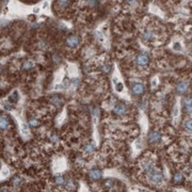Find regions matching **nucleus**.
<instances>
[{
    "label": "nucleus",
    "mask_w": 192,
    "mask_h": 192,
    "mask_svg": "<svg viewBox=\"0 0 192 192\" xmlns=\"http://www.w3.org/2000/svg\"><path fill=\"white\" fill-rule=\"evenodd\" d=\"M4 106H6V107H4V108H6V109H7V110H11V106H10V105H9V104H7V103H4Z\"/></svg>",
    "instance_id": "nucleus-29"
},
{
    "label": "nucleus",
    "mask_w": 192,
    "mask_h": 192,
    "mask_svg": "<svg viewBox=\"0 0 192 192\" xmlns=\"http://www.w3.org/2000/svg\"><path fill=\"white\" fill-rule=\"evenodd\" d=\"M113 112L117 114V115H123L126 112V106L124 104H118V105H115V107L113 109Z\"/></svg>",
    "instance_id": "nucleus-8"
},
{
    "label": "nucleus",
    "mask_w": 192,
    "mask_h": 192,
    "mask_svg": "<svg viewBox=\"0 0 192 192\" xmlns=\"http://www.w3.org/2000/svg\"><path fill=\"white\" fill-rule=\"evenodd\" d=\"M174 48H175L176 50H180V49H181V48H180V45H179L178 43H176V44L174 45Z\"/></svg>",
    "instance_id": "nucleus-26"
},
{
    "label": "nucleus",
    "mask_w": 192,
    "mask_h": 192,
    "mask_svg": "<svg viewBox=\"0 0 192 192\" xmlns=\"http://www.w3.org/2000/svg\"><path fill=\"white\" fill-rule=\"evenodd\" d=\"M78 44H79V38L77 37V36L72 35V36L67 37V40H66V45H67L68 47L74 48V47H76Z\"/></svg>",
    "instance_id": "nucleus-7"
},
{
    "label": "nucleus",
    "mask_w": 192,
    "mask_h": 192,
    "mask_svg": "<svg viewBox=\"0 0 192 192\" xmlns=\"http://www.w3.org/2000/svg\"><path fill=\"white\" fill-rule=\"evenodd\" d=\"M54 183H55L57 185H59V186H62V185H66L67 180H66L63 176L58 175V176H55V177H54Z\"/></svg>",
    "instance_id": "nucleus-13"
},
{
    "label": "nucleus",
    "mask_w": 192,
    "mask_h": 192,
    "mask_svg": "<svg viewBox=\"0 0 192 192\" xmlns=\"http://www.w3.org/2000/svg\"><path fill=\"white\" fill-rule=\"evenodd\" d=\"M103 70H104L105 73H108V72L110 70V65H109V64H105V65L103 66Z\"/></svg>",
    "instance_id": "nucleus-24"
},
{
    "label": "nucleus",
    "mask_w": 192,
    "mask_h": 192,
    "mask_svg": "<svg viewBox=\"0 0 192 192\" xmlns=\"http://www.w3.org/2000/svg\"><path fill=\"white\" fill-rule=\"evenodd\" d=\"M147 176H148V179L154 184H159L163 179V174L161 173V171H159L156 168H154L153 170L147 172Z\"/></svg>",
    "instance_id": "nucleus-1"
},
{
    "label": "nucleus",
    "mask_w": 192,
    "mask_h": 192,
    "mask_svg": "<svg viewBox=\"0 0 192 192\" xmlns=\"http://www.w3.org/2000/svg\"><path fill=\"white\" fill-rule=\"evenodd\" d=\"M156 81H157L156 79H155V80H154V81H153V85H154V87H155V85H156Z\"/></svg>",
    "instance_id": "nucleus-32"
},
{
    "label": "nucleus",
    "mask_w": 192,
    "mask_h": 192,
    "mask_svg": "<svg viewBox=\"0 0 192 192\" xmlns=\"http://www.w3.org/2000/svg\"><path fill=\"white\" fill-rule=\"evenodd\" d=\"M185 128L188 131H192V119H189L185 122Z\"/></svg>",
    "instance_id": "nucleus-15"
},
{
    "label": "nucleus",
    "mask_w": 192,
    "mask_h": 192,
    "mask_svg": "<svg viewBox=\"0 0 192 192\" xmlns=\"http://www.w3.org/2000/svg\"><path fill=\"white\" fill-rule=\"evenodd\" d=\"M1 192H9L7 189H1Z\"/></svg>",
    "instance_id": "nucleus-33"
},
{
    "label": "nucleus",
    "mask_w": 192,
    "mask_h": 192,
    "mask_svg": "<svg viewBox=\"0 0 192 192\" xmlns=\"http://www.w3.org/2000/svg\"><path fill=\"white\" fill-rule=\"evenodd\" d=\"M8 174H9V170L8 169H2V175L7 176Z\"/></svg>",
    "instance_id": "nucleus-25"
},
{
    "label": "nucleus",
    "mask_w": 192,
    "mask_h": 192,
    "mask_svg": "<svg viewBox=\"0 0 192 192\" xmlns=\"http://www.w3.org/2000/svg\"><path fill=\"white\" fill-rule=\"evenodd\" d=\"M29 124L31 127H37L38 126V121L36 119H30L29 120Z\"/></svg>",
    "instance_id": "nucleus-19"
},
{
    "label": "nucleus",
    "mask_w": 192,
    "mask_h": 192,
    "mask_svg": "<svg viewBox=\"0 0 192 192\" xmlns=\"http://www.w3.org/2000/svg\"><path fill=\"white\" fill-rule=\"evenodd\" d=\"M177 113H178V110H177V108H175V110H174V115H175V117L177 115Z\"/></svg>",
    "instance_id": "nucleus-30"
},
{
    "label": "nucleus",
    "mask_w": 192,
    "mask_h": 192,
    "mask_svg": "<svg viewBox=\"0 0 192 192\" xmlns=\"http://www.w3.org/2000/svg\"><path fill=\"white\" fill-rule=\"evenodd\" d=\"M32 67H33V62L30 61V60L26 61V62L23 64V68H24V69H30V68H32Z\"/></svg>",
    "instance_id": "nucleus-16"
},
{
    "label": "nucleus",
    "mask_w": 192,
    "mask_h": 192,
    "mask_svg": "<svg viewBox=\"0 0 192 192\" xmlns=\"http://www.w3.org/2000/svg\"><path fill=\"white\" fill-rule=\"evenodd\" d=\"M148 141L150 143H158L161 140V134L158 131H150L148 133Z\"/></svg>",
    "instance_id": "nucleus-3"
},
{
    "label": "nucleus",
    "mask_w": 192,
    "mask_h": 192,
    "mask_svg": "<svg viewBox=\"0 0 192 192\" xmlns=\"http://www.w3.org/2000/svg\"><path fill=\"white\" fill-rule=\"evenodd\" d=\"M154 168V163L153 162H150V161H144V162H142V169L147 173V172H149L150 170H153Z\"/></svg>",
    "instance_id": "nucleus-12"
},
{
    "label": "nucleus",
    "mask_w": 192,
    "mask_h": 192,
    "mask_svg": "<svg viewBox=\"0 0 192 192\" xmlns=\"http://www.w3.org/2000/svg\"><path fill=\"white\" fill-rule=\"evenodd\" d=\"M117 89H118V91H122V89H123V85H122L121 83H119V84L117 85Z\"/></svg>",
    "instance_id": "nucleus-28"
},
{
    "label": "nucleus",
    "mask_w": 192,
    "mask_h": 192,
    "mask_svg": "<svg viewBox=\"0 0 192 192\" xmlns=\"http://www.w3.org/2000/svg\"><path fill=\"white\" fill-rule=\"evenodd\" d=\"M84 149H85V151H87L88 154H93L94 150H95V147H94L93 144H87L85 147H84Z\"/></svg>",
    "instance_id": "nucleus-14"
},
{
    "label": "nucleus",
    "mask_w": 192,
    "mask_h": 192,
    "mask_svg": "<svg viewBox=\"0 0 192 192\" xmlns=\"http://www.w3.org/2000/svg\"><path fill=\"white\" fill-rule=\"evenodd\" d=\"M188 82H179L177 85H176V92L178 94H184L187 92L188 90Z\"/></svg>",
    "instance_id": "nucleus-9"
},
{
    "label": "nucleus",
    "mask_w": 192,
    "mask_h": 192,
    "mask_svg": "<svg viewBox=\"0 0 192 192\" xmlns=\"http://www.w3.org/2000/svg\"><path fill=\"white\" fill-rule=\"evenodd\" d=\"M89 176H90V178H91V179H93V180H98V179H100V178H102L103 173H102V171H100V170L93 169V170H91V171H90Z\"/></svg>",
    "instance_id": "nucleus-6"
},
{
    "label": "nucleus",
    "mask_w": 192,
    "mask_h": 192,
    "mask_svg": "<svg viewBox=\"0 0 192 192\" xmlns=\"http://www.w3.org/2000/svg\"><path fill=\"white\" fill-rule=\"evenodd\" d=\"M51 103H52L55 107H58V106L61 105V100H60L59 97H52V98H51Z\"/></svg>",
    "instance_id": "nucleus-18"
},
{
    "label": "nucleus",
    "mask_w": 192,
    "mask_h": 192,
    "mask_svg": "<svg viewBox=\"0 0 192 192\" xmlns=\"http://www.w3.org/2000/svg\"><path fill=\"white\" fill-rule=\"evenodd\" d=\"M113 179H107L106 181H105V186L107 187V188H110V187H112L113 186Z\"/></svg>",
    "instance_id": "nucleus-22"
},
{
    "label": "nucleus",
    "mask_w": 192,
    "mask_h": 192,
    "mask_svg": "<svg viewBox=\"0 0 192 192\" xmlns=\"http://www.w3.org/2000/svg\"><path fill=\"white\" fill-rule=\"evenodd\" d=\"M181 104H183V108H184L185 112H187V113L192 112V98H190V97L183 98Z\"/></svg>",
    "instance_id": "nucleus-5"
},
{
    "label": "nucleus",
    "mask_w": 192,
    "mask_h": 192,
    "mask_svg": "<svg viewBox=\"0 0 192 192\" xmlns=\"http://www.w3.org/2000/svg\"><path fill=\"white\" fill-rule=\"evenodd\" d=\"M184 180V175L181 174V173H175L174 176H173V181H174V184L178 185V184H181Z\"/></svg>",
    "instance_id": "nucleus-11"
},
{
    "label": "nucleus",
    "mask_w": 192,
    "mask_h": 192,
    "mask_svg": "<svg viewBox=\"0 0 192 192\" xmlns=\"http://www.w3.org/2000/svg\"><path fill=\"white\" fill-rule=\"evenodd\" d=\"M143 37H144V40H151V38L154 37V33L151 32V31H146L145 33H144V35H143Z\"/></svg>",
    "instance_id": "nucleus-17"
},
{
    "label": "nucleus",
    "mask_w": 192,
    "mask_h": 192,
    "mask_svg": "<svg viewBox=\"0 0 192 192\" xmlns=\"http://www.w3.org/2000/svg\"><path fill=\"white\" fill-rule=\"evenodd\" d=\"M140 192H147V191H145V190H140Z\"/></svg>",
    "instance_id": "nucleus-34"
},
{
    "label": "nucleus",
    "mask_w": 192,
    "mask_h": 192,
    "mask_svg": "<svg viewBox=\"0 0 192 192\" xmlns=\"http://www.w3.org/2000/svg\"><path fill=\"white\" fill-rule=\"evenodd\" d=\"M12 183L15 185V186H17V185H19L22 183V178L19 177V176H15L13 179H12Z\"/></svg>",
    "instance_id": "nucleus-20"
},
{
    "label": "nucleus",
    "mask_w": 192,
    "mask_h": 192,
    "mask_svg": "<svg viewBox=\"0 0 192 192\" xmlns=\"http://www.w3.org/2000/svg\"><path fill=\"white\" fill-rule=\"evenodd\" d=\"M58 3H59V4H60V7H62V8H66V7L68 6L69 1H59Z\"/></svg>",
    "instance_id": "nucleus-23"
},
{
    "label": "nucleus",
    "mask_w": 192,
    "mask_h": 192,
    "mask_svg": "<svg viewBox=\"0 0 192 192\" xmlns=\"http://www.w3.org/2000/svg\"><path fill=\"white\" fill-rule=\"evenodd\" d=\"M65 187L67 188V189H69V190H72L73 189V187H74V181L72 180V179H69V180H67V183H66V185H65Z\"/></svg>",
    "instance_id": "nucleus-21"
},
{
    "label": "nucleus",
    "mask_w": 192,
    "mask_h": 192,
    "mask_svg": "<svg viewBox=\"0 0 192 192\" xmlns=\"http://www.w3.org/2000/svg\"><path fill=\"white\" fill-rule=\"evenodd\" d=\"M23 129H24V133L27 134V133H28V128H27L26 125H23Z\"/></svg>",
    "instance_id": "nucleus-27"
},
{
    "label": "nucleus",
    "mask_w": 192,
    "mask_h": 192,
    "mask_svg": "<svg viewBox=\"0 0 192 192\" xmlns=\"http://www.w3.org/2000/svg\"><path fill=\"white\" fill-rule=\"evenodd\" d=\"M136 63L139 66H146L147 63H148V57H147V54L141 53V54L137 55V58H136Z\"/></svg>",
    "instance_id": "nucleus-4"
},
{
    "label": "nucleus",
    "mask_w": 192,
    "mask_h": 192,
    "mask_svg": "<svg viewBox=\"0 0 192 192\" xmlns=\"http://www.w3.org/2000/svg\"><path fill=\"white\" fill-rule=\"evenodd\" d=\"M38 11H40V9H38V8H35V9L33 10V12H34V13H36V12H38Z\"/></svg>",
    "instance_id": "nucleus-31"
},
{
    "label": "nucleus",
    "mask_w": 192,
    "mask_h": 192,
    "mask_svg": "<svg viewBox=\"0 0 192 192\" xmlns=\"http://www.w3.org/2000/svg\"><path fill=\"white\" fill-rule=\"evenodd\" d=\"M145 92V87L142 84V83H139V82H136L131 85V93L136 96H141L143 95Z\"/></svg>",
    "instance_id": "nucleus-2"
},
{
    "label": "nucleus",
    "mask_w": 192,
    "mask_h": 192,
    "mask_svg": "<svg viewBox=\"0 0 192 192\" xmlns=\"http://www.w3.org/2000/svg\"><path fill=\"white\" fill-rule=\"evenodd\" d=\"M0 123H1V131H4L8 129L9 127V121L7 119V117L4 115H1V118H0Z\"/></svg>",
    "instance_id": "nucleus-10"
}]
</instances>
